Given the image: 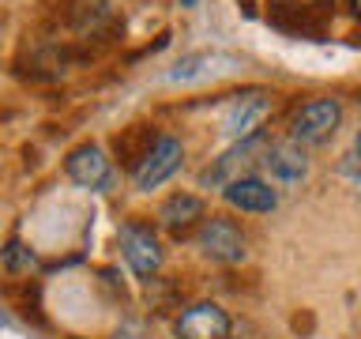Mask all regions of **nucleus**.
<instances>
[{"mask_svg": "<svg viewBox=\"0 0 361 339\" xmlns=\"http://www.w3.org/2000/svg\"><path fill=\"white\" fill-rule=\"evenodd\" d=\"M335 16V0H271L267 23L293 38H312L320 42L327 23Z\"/></svg>", "mask_w": 361, "mask_h": 339, "instance_id": "nucleus-1", "label": "nucleus"}, {"mask_svg": "<svg viewBox=\"0 0 361 339\" xmlns=\"http://www.w3.org/2000/svg\"><path fill=\"white\" fill-rule=\"evenodd\" d=\"M338 124H343V102L331 98V95L309 98L298 106V113H293L290 140H298L301 147H320L338 132Z\"/></svg>", "mask_w": 361, "mask_h": 339, "instance_id": "nucleus-2", "label": "nucleus"}, {"mask_svg": "<svg viewBox=\"0 0 361 339\" xmlns=\"http://www.w3.org/2000/svg\"><path fill=\"white\" fill-rule=\"evenodd\" d=\"M196 249L211 260V264H226V268L241 264V260L248 256V242H245L241 226H237L233 219H222V215H211V219L200 222Z\"/></svg>", "mask_w": 361, "mask_h": 339, "instance_id": "nucleus-3", "label": "nucleus"}, {"mask_svg": "<svg viewBox=\"0 0 361 339\" xmlns=\"http://www.w3.org/2000/svg\"><path fill=\"white\" fill-rule=\"evenodd\" d=\"M264 151H267L264 132H259V136H248V140H237L230 151H222V155L200 174V185H203V189H226L230 181L248 177V170H252L259 158H264Z\"/></svg>", "mask_w": 361, "mask_h": 339, "instance_id": "nucleus-4", "label": "nucleus"}, {"mask_svg": "<svg viewBox=\"0 0 361 339\" xmlns=\"http://www.w3.org/2000/svg\"><path fill=\"white\" fill-rule=\"evenodd\" d=\"M117 242H121L124 264H128L140 279H154L158 275V268H162V242H158V234L147 222H135V219L124 222Z\"/></svg>", "mask_w": 361, "mask_h": 339, "instance_id": "nucleus-5", "label": "nucleus"}, {"mask_svg": "<svg viewBox=\"0 0 361 339\" xmlns=\"http://www.w3.org/2000/svg\"><path fill=\"white\" fill-rule=\"evenodd\" d=\"M180 162H185V143H180L177 136H158V143L147 151V158L132 170L135 189L151 192L158 185H166V181L180 170Z\"/></svg>", "mask_w": 361, "mask_h": 339, "instance_id": "nucleus-6", "label": "nucleus"}, {"mask_svg": "<svg viewBox=\"0 0 361 339\" xmlns=\"http://www.w3.org/2000/svg\"><path fill=\"white\" fill-rule=\"evenodd\" d=\"M267 113H271V95L267 90H241V95H233L230 102V109H226V117H222V132L230 136V140H248V136H259V129H264V121H267Z\"/></svg>", "mask_w": 361, "mask_h": 339, "instance_id": "nucleus-7", "label": "nucleus"}, {"mask_svg": "<svg viewBox=\"0 0 361 339\" xmlns=\"http://www.w3.org/2000/svg\"><path fill=\"white\" fill-rule=\"evenodd\" d=\"M230 313L219 302H196L173 321L177 339H230Z\"/></svg>", "mask_w": 361, "mask_h": 339, "instance_id": "nucleus-8", "label": "nucleus"}, {"mask_svg": "<svg viewBox=\"0 0 361 339\" xmlns=\"http://www.w3.org/2000/svg\"><path fill=\"white\" fill-rule=\"evenodd\" d=\"M64 174H68V181H75L79 189L102 192V189H109V181H113V162L98 143H79L75 151H68V158H64Z\"/></svg>", "mask_w": 361, "mask_h": 339, "instance_id": "nucleus-9", "label": "nucleus"}, {"mask_svg": "<svg viewBox=\"0 0 361 339\" xmlns=\"http://www.w3.org/2000/svg\"><path fill=\"white\" fill-rule=\"evenodd\" d=\"M245 61L233 53H219V49H203V53H188L169 68V83H207V79H219V76H230L237 72Z\"/></svg>", "mask_w": 361, "mask_h": 339, "instance_id": "nucleus-10", "label": "nucleus"}, {"mask_svg": "<svg viewBox=\"0 0 361 339\" xmlns=\"http://www.w3.org/2000/svg\"><path fill=\"white\" fill-rule=\"evenodd\" d=\"M259 166L267 170L271 185H301V181L309 177V147H301L298 140L267 143Z\"/></svg>", "mask_w": 361, "mask_h": 339, "instance_id": "nucleus-11", "label": "nucleus"}, {"mask_svg": "<svg viewBox=\"0 0 361 339\" xmlns=\"http://www.w3.org/2000/svg\"><path fill=\"white\" fill-rule=\"evenodd\" d=\"M222 200L230 203L233 211H245V215H267V211H275V208H279V189L271 185L267 177L248 174V177L230 181V185L222 189Z\"/></svg>", "mask_w": 361, "mask_h": 339, "instance_id": "nucleus-12", "label": "nucleus"}, {"mask_svg": "<svg viewBox=\"0 0 361 339\" xmlns=\"http://www.w3.org/2000/svg\"><path fill=\"white\" fill-rule=\"evenodd\" d=\"M196 222H203V200L196 192H173L158 203V226L169 234H188Z\"/></svg>", "mask_w": 361, "mask_h": 339, "instance_id": "nucleus-13", "label": "nucleus"}, {"mask_svg": "<svg viewBox=\"0 0 361 339\" xmlns=\"http://www.w3.org/2000/svg\"><path fill=\"white\" fill-rule=\"evenodd\" d=\"M158 143V132H154V124H132L124 136H117V158H124L132 170L147 158V151Z\"/></svg>", "mask_w": 361, "mask_h": 339, "instance_id": "nucleus-14", "label": "nucleus"}, {"mask_svg": "<svg viewBox=\"0 0 361 339\" xmlns=\"http://www.w3.org/2000/svg\"><path fill=\"white\" fill-rule=\"evenodd\" d=\"M4 264H8L11 271H30V268H34V253H30L23 242H16V237H11L8 249H4Z\"/></svg>", "mask_w": 361, "mask_h": 339, "instance_id": "nucleus-15", "label": "nucleus"}, {"mask_svg": "<svg viewBox=\"0 0 361 339\" xmlns=\"http://www.w3.org/2000/svg\"><path fill=\"white\" fill-rule=\"evenodd\" d=\"M338 174L350 177L354 185H361V158H357L354 151H346V155H343V162H338Z\"/></svg>", "mask_w": 361, "mask_h": 339, "instance_id": "nucleus-16", "label": "nucleus"}, {"mask_svg": "<svg viewBox=\"0 0 361 339\" xmlns=\"http://www.w3.org/2000/svg\"><path fill=\"white\" fill-rule=\"evenodd\" d=\"M346 4H350V11H354V16L361 19V0H346Z\"/></svg>", "mask_w": 361, "mask_h": 339, "instance_id": "nucleus-17", "label": "nucleus"}, {"mask_svg": "<svg viewBox=\"0 0 361 339\" xmlns=\"http://www.w3.org/2000/svg\"><path fill=\"white\" fill-rule=\"evenodd\" d=\"M354 155L361 158V129H357V136H354Z\"/></svg>", "mask_w": 361, "mask_h": 339, "instance_id": "nucleus-18", "label": "nucleus"}, {"mask_svg": "<svg viewBox=\"0 0 361 339\" xmlns=\"http://www.w3.org/2000/svg\"><path fill=\"white\" fill-rule=\"evenodd\" d=\"M252 4H256V0H241V8H245V11H248V16H252V11H256V8H252Z\"/></svg>", "mask_w": 361, "mask_h": 339, "instance_id": "nucleus-19", "label": "nucleus"}, {"mask_svg": "<svg viewBox=\"0 0 361 339\" xmlns=\"http://www.w3.org/2000/svg\"><path fill=\"white\" fill-rule=\"evenodd\" d=\"M200 4V0H180V8H196Z\"/></svg>", "mask_w": 361, "mask_h": 339, "instance_id": "nucleus-20", "label": "nucleus"}]
</instances>
